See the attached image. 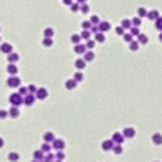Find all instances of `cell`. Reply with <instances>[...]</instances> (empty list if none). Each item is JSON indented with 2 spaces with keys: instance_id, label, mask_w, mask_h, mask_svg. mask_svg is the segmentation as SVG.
<instances>
[{
  "instance_id": "cell-1",
  "label": "cell",
  "mask_w": 162,
  "mask_h": 162,
  "mask_svg": "<svg viewBox=\"0 0 162 162\" xmlns=\"http://www.w3.org/2000/svg\"><path fill=\"white\" fill-rule=\"evenodd\" d=\"M7 86L14 88V90H19V88L22 86V80H20L19 76H9V80H7Z\"/></svg>"
},
{
  "instance_id": "cell-2",
  "label": "cell",
  "mask_w": 162,
  "mask_h": 162,
  "mask_svg": "<svg viewBox=\"0 0 162 162\" xmlns=\"http://www.w3.org/2000/svg\"><path fill=\"white\" fill-rule=\"evenodd\" d=\"M9 101L12 107H20V105H24V96H20L19 93H12L9 96Z\"/></svg>"
},
{
  "instance_id": "cell-3",
  "label": "cell",
  "mask_w": 162,
  "mask_h": 162,
  "mask_svg": "<svg viewBox=\"0 0 162 162\" xmlns=\"http://www.w3.org/2000/svg\"><path fill=\"white\" fill-rule=\"evenodd\" d=\"M51 145H53L54 150H58V152H59V150H64V148H66V142L63 140V139H58V137H56Z\"/></svg>"
},
{
  "instance_id": "cell-4",
  "label": "cell",
  "mask_w": 162,
  "mask_h": 162,
  "mask_svg": "<svg viewBox=\"0 0 162 162\" xmlns=\"http://www.w3.org/2000/svg\"><path fill=\"white\" fill-rule=\"evenodd\" d=\"M47 96H49V91H47V88H44V86L37 88V91H36V100H46Z\"/></svg>"
},
{
  "instance_id": "cell-5",
  "label": "cell",
  "mask_w": 162,
  "mask_h": 162,
  "mask_svg": "<svg viewBox=\"0 0 162 162\" xmlns=\"http://www.w3.org/2000/svg\"><path fill=\"white\" fill-rule=\"evenodd\" d=\"M112 140H113L115 145H123L125 137H123V134H122V132H115V134L112 135Z\"/></svg>"
},
{
  "instance_id": "cell-6",
  "label": "cell",
  "mask_w": 162,
  "mask_h": 162,
  "mask_svg": "<svg viewBox=\"0 0 162 162\" xmlns=\"http://www.w3.org/2000/svg\"><path fill=\"white\" fill-rule=\"evenodd\" d=\"M112 22H110V20H101L100 24H98V29H100V32H108V31H110V29H112Z\"/></svg>"
},
{
  "instance_id": "cell-7",
  "label": "cell",
  "mask_w": 162,
  "mask_h": 162,
  "mask_svg": "<svg viewBox=\"0 0 162 162\" xmlns=\"http://www.w3.org/2000/svg\"><path fill=\"white\" fill-rule=\"evenodd\" d=\"M113 147H115V144H113V140H112V139H107V140L101 142V148H103L105 152H112V150H113Z\"/></svg>"
},
{
  "instance_id": "cell-8",
  "label": "cell",
  "mask_w": 162,
  "mask_h": 162,
  "mask_svg": "<svg viewBox=\"0 0 162 162\" xmlns=\"http://www.w3.org/2000/svg\"><path fill=\"white\" fill-rule=\"evenodd\" d=\"M122 134H123V137H125V139H134L135 135H137V130H135L134 127H125Z\"/></svg>"
},
{
  "instance_id": "cell-9",
  "label": "cell",
  "mask_w": 162,
  "mask_h": 162,
  "mask_svg": "<svg viewBox=\"0 0 162 162\" xmlns=\"http://www.w3.org/2000/svg\"><path fill=\"white\" fill-rule=\"evenodd\" d=\"M0 53H4V54L14 53V46L10 42H2V44H0Z\"/></svg>"
},
{
  "instance_id": "cell-10",
  "label": "cell",
  "mask_w": 162,
  "mask_h": 162,
  "mask_svg": "<svg viewBox=\"0 0 162 162\" xmlns=\"http://www.w3.org/2000/svg\"><path fill=\"white\" fill-rule=\"evenodd\" d=\"M74 68H76L78 71H83V69L86 68V61L83 59V58H76V59H74Z\"/></svg>"
},
{
  "instance_id": "cell-11",
  "label": "cell",
  "mask_w": 162,
  "mask_h": 162,
  "mask_svg": "<svg viewBox=\"0 0 162 162\" xmlns=\"http://www.w3.org/2000/svg\"><path fill=\"white\" fill-rule=\"evenodd\" d=\"M159 17H161V12H159L157 9H150V10H148V14H147V19L148 20H154V22H155Z\"/></svg>"
},
{
  "instance_id": "cell-12",
  "label": "cell",
  "mask_w": 162,
  "mask_h": 162,
  "mask_svg": "<svg viewBox=\"0 0 162 162\" xmlns=\"http://www.w3.org/2000/svg\"><path fill=\"white\" fill-rule=\"evenodd\" d=\"M7 112H9V117H10V118H19L20 117V108L19 107H10Z\"/></svg>"
},
{
  "instance_id": "cell-13",
  "label": "cell",
  "mask_w": 162,
  "mask_h": 162,
  "mask_svg": "<svg viewBox=\"0 0 162 162\" xmlns=\"http://www.w3.org/2000/svg\"><path fill=\"white\" fill-rule=\"evenodd\" d=\"M19 59H20V54H17L15 51L10 53V54H7V61H9V63H12V64H17Z\"/></svg>"
},
{
  "instance_id": "cell-14",
  "label": "cell",
  "mask_w": 162,
  "mask_h": 162,
  "mask_svg": "<svg viewBox=\"0 0 162 162\" xmlns=\"http://www.w3.org/2000/svg\"><path fill=\"white\" fill-rule=\"evenodd\" d=\"M135 41H137L140 46H145V44H148V36L147 34H144V32H140V36H137Z\"/></svg>"
},
{
  "instance_id": "cell-15",
  "label": "cell",
  "mask_w": 162,
  "mask_h": 162,
  "mask_svg": "<svg viewBox=\"0 0 162 162\" xmlns=\"http://www.w3.org/2000/svg\"><path fill=\"white\" fill-rule=\"evenodd\" d=\"M42 139H44V142H47V144H53V142H54V139H56V135H54V132L47 130V132H44Z\"/></svg>"
},
{
  "instance_id": "cell-16",
  "label": "cell",
  "mask_w": 162,
  "mask_h": 162,
  "mask_svg": "<svg viewBox=\"0 0 162 162\" xmlns=\"http://www.w3.org/2000/svg\"><path fill=\"white\" fill-rule=\"evenodd\" d=\"M17 71H19L17 64H12V63L7 64V73H9V76H17Z\"/></svg>"
},
{
  "instance_id": "cell-17",
  "label": "cell",
  "mask_w": 162,
  "mask_h": 162,
  "mask_svg": "<svg viewBox=\"0 0 162 162\" xmlns=\"http://www.w3.org/2000/svg\"><path fill=\"white\" fill-rule=\"evenodd\" d=\"M34 103H36V95H26L24 96V105L26 107H32Z\"/></svg>"
},
{
  "instance_id": "cell-18",
  "label": "cell",
  "mask_w": 162,
  "mask_h": 162,
  "mask_svg": "<svg viewBox=\"0 0 162 162\" xmlns=\"http://www.w3.org/2000/svg\"><path fill=\"white\" fill-rule=\"evenodd\" d=\"M73 49H74V53H76V54H81V56H83V54H85V53L88 51L86 46H85V42H80V44H76V46H74Z\"/></svg>"
},
{
  "instance_id": "cell-19",
  "label": "cell",
  "mask_w": 162,
  "mask_h": 162,
  "mask_svg": "<svg viewBox=\"0 0 162 162\" xmlns=\"http://www.w3.org/2000/svg\"><path fill=\"white\" fill-rule=\"evenodd\" d=\"M81 58L86 61V64H88V63H93V61H95V51H86Z\"/></svg>"
},
{
  "instance_id": "cell-20",
  "label": "cell",
  "mask_w": 162,
  "mask_h": 162,
  "mask_svg": "<svg viewBox=\"0 0 162 162\" xmlns=\"http://www.w3.org/2000/svg\"><path fill=\"white\" fill-rule=\"evenodd\" d=\"M135 14H137V17H140V19H145V17H147V14H148V10L145 9V7H137Z\"/></svg>"
},
{
  "instance_id": "cell-21",
  "label": "cell",
  "mask_w": 162,
  "mask_h": 162,
  "mask_svg": "<svg viewBox=\"0 0 162 162\" xmlns=\"http://www.w3.org/2000/svg\"><path fill=\"white\" fill-rule=\"evenodd\" d=\"M76 86H78V83H76L73 78L64 81V88H66V90H71V91H73V90H76Z\"/></svg>"
},
{
  "instance_id": "cell-22",
  "label": "cell",
  "mask_w": 162,
  "mask_h": 162,
  "mask_svg": "<svg viewBox=\"0 0 162 162\" xmlns=\"http://www.w3.org/2000/svg\"><path fill=\"white\" fill-rule=\"evenodd\" d=\"M44 37H49V39H54V34H56V31H54V27H46L44 29Z\"/></svg>"
},
{
  "instance_id": "cell-23",
  "label": "cell",
  "mask_w": 162,
  "mask_h": 162,
  "mask_svg": "<svg viewBox=\"0 0 162 162\" xmlns=\"http://www.w3.org/2000/svg\"><path fill=\"white\" fill-rule=\"evenodd\" d=\"M105 41H107V36H105V34H103V32H98V34H95V42H96V44H103Z\"/></svg>"
},
{
  "instance_id": "cell-24",
  "label": "cell",
  "mask_w": 162,
  "mask_h": 162,
  "mask_svg": "<svg viewBox=\"0 0 162 162\" xmlns=\"http://www.w3.org/2000/svg\"><path fill=\"white\" fill-rule=\"evenodd\" d=\"M152 142H154L155 145H162V134L161 132H155V134L152 135Z\"/></svg>"
},
{
  "instance_id": "cell-25",
  "label": "cell",
  "mask_w": 162,
  "mask_h": 162,
  "mask_svg": "<svg viewBox=\"0 0 162 162\" xmlns=\"http://www.w3.org/2000/svg\"><path fill=\"white\" fill-rule=\"evenodd\" d=\"M41 44H42L44 47H47V49H49V47H53V46H54V39H49V37H42Z\"/></svg>"
},
{
  "instance_id": "cell-26",
  "label": "cell",
  "mask_w": 162,
  "mask_h": 162,
  "mask_svg": "<svg viewBox=\"0 0 162 162\" xmlns=\"http://www.w3.org/2000/svg\"><path fill=\"white\" fill-rule=\"evenodd\" d=\"M128 49H130L132 53H137V51L140 49V44H139V42H137V41L134 39L132 42H128Z\"/></svg>"
},
{
  "instance_id": "cell-27",
  "label": "cell",
  "mask_w": 162,
  "mask_h": 162,
  "mask_svg": "<svg viewBox=\"0 0 162 162\" xmlns=\"http://www.w3.org/2000/svg\"><path fill=\"white\" fill-rule=\"evenodd\" d=\"M73 80L76 81L78 85H80L81 81H85V74H83V71H76V73H74V76H73Z\"/></svg>"
},
{
  "instance_id": "cell-28",
  "label": "cell",
  "mask_w": 162,
  "mask_h": 162,
  "mask_svg": "<svg viewBox=\"0 0 162 162\" xmlns=\"http://www.w3.org/2000/svg\"><path fill=\"white\" fill-rule=\"evenodd\" d=\"M7 159H9L10 162H17V161L20 159V155H19V152H9Z\"/></svg>"
},
{
  "instance_id": "cell-29",
  "label": "cell",
  "mask_w": 162,
  "mask_h": 162,
  "mask_svg": "<svg viewBox=\"0 0 162 162\" xmlns=\"http://www.w3.org/2000/svg\"><path fill=\"white\" fill-rule=\"evenodd\" d=\"M120 26L123 27V31H130V27H132V22H130V19H122Z\"/></svg>"
},
{
  "instance_id": "cell-30",
  "label": "cell",
  "mask_w": 162,
  "mask_h": 162,
  "mask_svg": "<svg viewBox=\"0 0 162 162\" xmlns=\"http://www.w3.org/2000/svg\"><path fill=\"white\" fill-rule=\"evenodd\" d=\"M90 22H91V26H98V24H100L101 20H100V17H98V15H96V14H91V15H90Z\"/></svg>"
},
{
  "instance_id": "cell-31",
  "label": "cell",
  "mask_w": 162,
  "mask_h": 162,
  "mask_svg": "<svg viewBox=\"0 0 162 162\" xmlns=\"http://www.w3.org/2000/svg\"><path fill=\"white\" fill-rule=\"evenodd\" d=\"M42 159H44V152L42 150H34V161L42 162Z\"/></svg>"
},
{
  "instance_id": "cell-32",
  "label": "cell",
  "mask_w": 162,
  "mask_h": 162,
  "mask_svg": "<svg viewBox=\"0 0 162 162\" xmlns=\"http://www.w3.org/2000/svg\"><path fill=\"white\" fill-rule=\"evenodd\" d=\"M69 39H71V42H73V46H76V44H80L81 42V36L80 34H71Z\"/></svg>"
},
{
  "instance_id": "cell-33",
  "label": "cell",
  "mask_w": 162,
  "mask_h": 162,
  "mask_svg": "<svg viewBox=\"0 0 162 162\" xmlns=\"http://www.w3.org/2000/svg\"><path fill=\"white\" fill-rule=\"evenodd\" d=\"M128 32H130V36L135 39L137 36H140V27H130V31H128Z\"/></svg>"
},
{
  "instance_id": "cell-34",
  "label": "cell",
  "mask_w": 162,
  "mask_h": 162,
  "mask_svg": "<svg viewBox=\"0 0 162 162\" xmlns=\"http://www.w3.org/2000/svg\"><path fill=\"white\" fill-rule=\"evenodd\" d=\"M85 46H86L88 51H93L95 46H96V42H95V39H88L86 42H85Z\"/></svg>"
},
{
  "instance_id": "cell-35",
  "label": "cell",
  "mask_w": 162,
  "mask_h": 162,
  "mask_svg": "<svg viewBox=\"0 0 162 162\" xmlns=\"http://www.w3.org/2000/svg\"><path fill=\"white\" fill-rule=\"evenodd\" d=\"M41 150H42L44 154H49V152L53 150V145H51V144H47V142H44V144H42V147H41Z\"/></svg>"
},
{
  "instance_id": "cell-36",
  "label": "cell",
  "mask_w": 162,
  "mask_h": 162,
  "mask_svg": "<svg viewBox=\"0 0 162 162\" xmlns=\"http://www.w3.org/2000/svg\"><path fill=\"white\" fill-rule=\"evenodd\" d=\"M130 22H132V27H140L142 26V19L137 17V15H135L134 19H130Z\"/></svg>"
},
{
  "instance_id": "cell-37",
  "label": "cell",
  "mask_w": 162,
  "mask_h": 162,
  "mask_svg": "<svg viewBox=\"0 0 162 162\" xmlns=\"http://www.w3.org/2000/svg\"><path fill=\"white\" fill-rule=\"evenodd\" d=\"M80 36H81V41H88V39H91V32H90V31H81Z\"/></svg>"
},
{
  "instance_id": "cell-38",
  "label": "cell",
  "mask_w": 162,
  "mask_h": 162,
  "mask_svg": "<svg viewBox=\"0 0 162 162\" xmlns=\"http://www.w3.org/2000/svg\"><path fill=\"white\" fill-rule=\"evenodd\" d=\"M91 22H90V20H83V22H81V31H90V29H91Z\"/></svg>"
},
{
  "instance_id": "cell-39",
  "label": "cell",
  "mask_w": 162,
  "mask_h": 162,
  "mask_svg": "<svg viewBox=\"0 0 162 162\" xmlns=\"http://www.w3.org/2000/svg\"><path fill=\"white\" fill-rule=\"evenodd\" d=\"M112 152H113L115 155H120V154H123V145H115Z\"/></svg>"
},
{
  "instance_id": "cell-40",
  "label": "cell",
  "mask_w": 162,
  "mask_h": 162,
  "mask_svg": "<svg viewBox=\"0 0 162 162\" xmlns=\"http://www.w3.org/2000/svg\"><path fill=\"white\" fill-rule=\"evenodd\" d=\"M154 24H155V29H157L159 32H162V15H161V17H159L157 20H155Z\"/></svg>"
},
{
  "instance_id": "cell-41",
  "label": "cell",
  "mask_w": 162,
  "mask_h": 162,
  "mask_svg": "<svg viewBox=\"0 0 162 162\" xmlns=\"http://www.w3.org/2000/svg\"><path fill=\"white\" fill-rule=\"evenodd\" d=\"M80 12L81 14H90V5H88V4H81Z\"/></svg>"
},
{
  "instance_id": "cell-42",
  "label": "cell",
  "mask_w": 162,
  "mask_h": 162,
  "mask_svg": "<svg viewBox=\"0 0 162 162\" xmlns=\"http://www.w3.org/2000/svg\"><path fill=\"white\" fill-rule=\"evenodd\" d=\"M54 157H56V161H59V162H63L64 159H66V155H64V152H63V150H59V152L54 155Z\"/></svg>"
},
{
  "instance_id": "cell-43",
  "label": "cell",
  "mask_w": 162,
  "mask_h": 162,
  "mask_svg": "<svg viewBox=\"0 0 162 162\" xmlns=\"http://www.w3.org/2000/svg\"><path fill=\"white\" fill-rule=\"evenodd\" d=\"M80 4H78V2H73V4H71V5H69V9H71V10H73V12H80Z\"/></svg>"
},
{
  "instance_id": "cell-44",
  "label": "cell",
  "mask_w": 162,
  "mask_h": 162,
  "mask_svg": "<svg viewBox=\"0 0 162 162\" xmlns=\"http://www.w3.org/2000/svg\"><path fill=\"white\" fill-rule=\"evenodd\" d=\"M122 37H123V41H125V42H132V41H134V37H132V36H130V32H125L123 34V36H122Z\"/></svg>"
},
{
  "instance_id": "cell-45",
  "label": "cell",
  "mask_w": 162,
  "mask_h": 162,
  "mask_svg": "<svg viewBox=\"0 0 162 162\" xmlns=\"http://www.w3.org/2000/svg\"><path fill=\"white\" fill-rule=\"evenodd\" d=\"M27 91H29V95H36L37 86H36V85H29V86H27Z\"/></svg>"
},
{
  "instance_id": "cell-46",
  "label": "cell",
  "mask_w": 162,
  "mask_h": 162,
  "mask_svg": "<svg viewBox=\"0 0 162 162\" xmlns=\"http://www.w3.org/2000/svg\"><path fill=\"white\" fill-rule=\"evenodd\" d=\"M115 34H117V36H123V34H125L123 27H122V26H117V27H115Z\"/></svg>"
},
{
  "instance_id": "cell-47",
  "label": "cell",
  "mask_w": 162,
  "mask_h": 162,
  "mask_svg": "<svg viewBox=\"0 0 162 162\" xmlns=\"http://www.w3.org/2000/svg\"><path fill=\"white\" fill-rule=\"evenodd\" d=\"M19 95H20V96H26V95H29V91H27V86H20V88H19Z\"/></svg>"
},
{
  "instance_id": "cell-48",
  "label": "cell",
  "mask_w": 162,
  "mask_h": 162,
  "mask_svg": "<svg viewBox=\"0 0 162 162\" xmlns=\"http://www.w3.org/2000/svg\"><path fill=\"white\" fill-rule=\"evenodd\" d=\"M7 117H9V112H7V110H4V108H0V118L4 120V118H7Z\"/></svg>"
},
{
  "instance_id": "cell-49",
  "label": "cell",
  "mask_w": 162,
  "mask_h": 162,
  "mask_svg": "<svg viewBox=\"0 0 162 162\" xmlns=\"http://www.w3.org/2000/svg\"><path fill=\"white\" fill-rule=\"evenodd\" d=\"M90 32H91V36H95V34L100 32V29H98V26H93L91 29H90Z\"/></svg>"
},
{
  "instance_id": "cell-50",
  "label": "cell",
  "mask_w": 162,
  "mask_h": 162,
  "mask_svg": "<svg viewBox=\"0 0 162 162\" xmlns=\"http://www.w3.org/2000/svg\"><path fill=\"white\" fill-rule=\"evenodd\" d=\"M61 2H63V5H66V7H69L73 4V0H61Z\"/></svg>"
},
{
  "instance_id": "cell-51",
  "label": "cell",
  "mask_w": 162,
  "mask_h": 162,
  "mask_svg": "<svg viewBox=\"0 0 162 162\" xmlns=\"http://www.w3.org/2000/svg\"><path fill=\"white\" fill-rule=\"evenodd\" d=\"M4 144H5V140H4V139H0V148L4 147Z\"/></svg>"
},
{
  "instance_id": "cell-52",
  "label": "cell",
  "mask_w": 162,
  "mask_h": 162,
  "mask_svg": "<svg viewBox=\"0 0 162 162\" xmlns=\"http://www.w3.org/2000/svg\"><path fill=\"white\" fill-rule=\"evenodd\" d=\"M76 2H78L80 5H81V4H86V0H76Z\"/></svg>"
},
{
  "instance_id": "cell-53",
  "label": "cell",
  "mask_w": 162,
  "mask_h": 162,
  "mask_svg": "<svg viewBox=\"0 0 162 162\" xmlns=\"http://www.w3.org/2000/svg\"><path fill=\"white\" fill-rule=\"evenodd\" d=\"M159 41L162 42V32H159Z\"/></svg>"
},
{
  "instance_id": "cell-54",
  "label": "cell",
  "mask_w": 162,
  "mask_h": 162,
  "mask_svg": "<svg viewBox=\"0 0 162 162\" xmlns=\"http://www.w3.org/2000/svg\"><path fill=\"white\" fill-rule=\"evenodd\" d=\"M2 42H4V41H2V36H0V44H2Z\"/></svg>"
},
{
  "instance_id": "cell-55",
  "label": "cell",
  "mask_w": 162,
  "mask_h": 162,
  "mask_svg": "<svg viewBox=\"0 0 162 162\" xmlns=\"http://www.w3.org/2000/svg\"><path fill=\"white\" fill-rule=\"evenodd\" d=\"M53 162H59V161H56V159H54V161H53Z\"/></svg>"
},
{
  "instance_id": "cell-56",
  "label": "cell",
  "mask_w": 162,
  "mask_h": 162,
  "mask_svg": "<svg viewBox=\"0 0 162 162\" xmlns=\"http://www.w3.org/2000/svg\"><path fill=\"white\" fill-rule=\"evenodd\" d=\"M0 34H2V27H0Z\"/></svg>"
},
{
  "instance_id": "cell-57",
  "label": "cell",
  "mask_w": 162,
  "mask_h": 162,
  "mask_svg": "<svg viewBox=\"0 0 162 162\" xmlns=\"http://www.w3.org/2000/svg\"><path fill=\"white\" fill-rule=\"evenodd\" d=\"M32 162H39V161H32Z\"/></svg>"
},
{
  "instance_id": "cell-58",
  "label": "cell",
  "mask_w": 162,
  "mask_h": 162,
  "mask_svg": "<svg viewBox=\"0 0 162 162\" xmlns=\"http://www.w3.org/2000/svg\"><path fill=\"white\" fill-rule=\"evenodd\" d=\"M154 162H161V161H154Z\"/></svg>"
}]
</instances>
